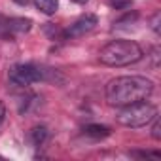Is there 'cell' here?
Segmentation results:
<instances>
[{
	"mask_svg": "<svg viewBox=\"0 0 161 161\" xmlns=\"http://www.w3.org/2000/svg\"><path fill=\"white\" fill-rule=\"evenodd\" d=\"M153 93V82L144 76H119L106 84V101L110 106H129L148 101Z\"/></svg>",
	"mask_w": 161,
	"mask_h": 161,
	"instance_id": "obj_1",
	"label": "cell"
},
{
	"mask_svg": "<svg viewBox=\"0 0 161 161\" xmlns=\"http://www.w3.org/2000/svg\"><path fill=\"white\" fill-rule=\"evenodd\" d=\"M142 47L133 42V40H114L110 44H106L101 53L99 59L103 64L106 66H125V64H133L136 61L142 59Z\"/></svg>",
	"mask_w": 161,
	"mask_h": 161,
	"instance_id": "obj_2",
	"label": "cell"
},
{
	"mask_svg": "<svg viewBox=\"0 0 161 161\" xmlns=\"http://www.w3.org/2000/svg\"><path fill=\"white\" fill-rule=\"evenodd\" d=\"M157 116V108L146 101L123 106L121 112L118 114V123H121L123 127H131V129H138L148 125L153 118Z\"/></svg>",
	"mask_w": 161,
	"mask_h": 161,
	"instance_id": "obj_3",
	"label": "cell"
},
{
	"mask_svg": "<svg viewBox=\"0 0 161 161\" xmlns=\"http://www.w3.org/2000/svg\"><path fill=\"white\" fill-rule=\"evenodd\" d=\"M8 78L15 86H32L44 80V70H40L34 64H15L10 68Z\"/></svg>",
	"mask_w": 161,
	"mask_h": 161,
	"instance_id": "obj_4",
	"label": "cell"
},
{
	"mask_svg": "<svg viewBox=\"0 0 161 161\" xmlns=\"http://www.w3.org/2000/svg\"><path fill=\"white\" fill-rule=\"evenodd\" d=\"M97 23H99L97 15L86 14V15L80 17L78 21H74L63 34H64V38H80V36H86V34H89L97 27Z\"/></svg>",
	"mask_w": 161,
	"mask_h": 161,
	"instance_id": "obj_5",
	"label": "cell"
},
{
	"mask_svg": "<svg viewBox=\"0 0 161 161\" xmlns=\"http://www.w3.org/2000/svg\"><path fill=\"white\" fill-rule=\"evenodd\" d=\"M31 25H32L31 19L15 17V19H10V21H8V31H12V32H15V34H25V32L31 31Z\"/></svg>",
	"mask_w": 161,
	"mask_h": 161,
	"instance_id": "obj_6",
	"label": "cell"
},
{
	"mask_svg": "<svg viewBox=\"0 0 161 161\" xmlns=\"http://www.w3.org/2000/svg\"><path fill=\"white\" fill-rule=\"evenodd\" d=\"M34 4H36V8H38L42 14H46V15H53V14L57 12V8H59V2H57V0H34Z\"/></svg>",
	"mask_w": 161,
	"mask_h": 161,
	"instance_id": "obj_7",
	"label": "cell"
},
{
	"mask_svg": "<svg viewBox=\"0 0 161 161\" xmlns=\"http://www.w3.org/2000/svg\"><path fill=\"white\" fill-rule=\"evenodd\" d=\"M84 133L87 136H93V138H104V136L110 135V129L106 125H87L84 129Z\"/></svg>",
	"mask_w": 161,
	"mask_h": 161,
	"instance_id": "obj_8",
	"label": "cell"
},
{
	"mask_svg": "<svg viewBox=\"0 0 161 161\" xmlns=\"http://www.w3.org/2000/svg\"><path fill=\"white\" fill-rule=\"evenodd\" d=\"M47 138V129L46 127H34L32 131H31V142L34 144V146H40V144H44V140Z\"/></svg>",
	"mask_w": 161,
	"mask_h": 161,
	"instance_id": "obj_9",
	"label": "cell"
},
{
	"mask_svg": "<svg viewBox=\"0 0 161 161\" xmlns=\"http://www.w3.org/2000/svg\"><path fill=\"white\" fill-rule=\"evenodd\" d=\"M152 121H153V127H152V136L159 140V138H161V121H159V118H157V116H155Z\"/></svg>",
	"mask_w": 161,
	"mask_h": 161,
	"instance_id": "obj_10",
	"label": "cell"
},
{
	"mask_svg": "<svg viewBox=\"0 0 161 161\" xmlns=\"http://www.w3.org/2000/svg\"><path fill=\"white\" fill-rule=\"evenodd\" d=\"M131 4V0H110V6L116 8V10H123Z\"/></svg>",
	"mask_w": 161,
	"mask_h": 161,
	"instance_id": "obj_11",
	"label": "cell"
},
{
	"mask_svg": "<svg viewBox=\"0 0 161 161\" xmlns=\"http://www.w3.org/2000/svg\"><path fill=\"white\" fill-rule=\"evenodd\" d=\"M4 118H6V106H4L2 101H0V123L4 121Z\"/></svg>",
	"mask_w": 161,
	"mask_h": 161,
	"instance_id": "obj_12",
	"label": "cell"
},
{
	"mask_svg": "<svg viewBox=\"0 0 161 161\" xmlns=\"http://www.w3.org/2000/svg\"><path fill=\"white\" fill-rule=\"evenodd\" d=\"M72 2H76V4H87L89 0H72Z\"/></svg>",
	"mask_w": 161,
	"mask_h": 161,
	"instance_id": "obj_13",
	"label": "cell"
}]
</instances>
